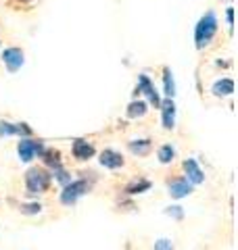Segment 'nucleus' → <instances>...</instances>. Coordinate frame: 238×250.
Segmentation results:
<instances>
[{
  "mask_svg": "<svg viewBox=\"0 0 238 250\" xmlns=\"http://www.w3.org/2000/svg\"><path fill=\"white\" fill-rule=\"evenodd\" d=\"M217 34V17L215 13L209 11L205 13L201 19H198L196 27H194V42H196V48H205L211 40L213 36Z\"/></svg>",
  "mask_w": 238,
  "mask_h": 250,
  "instance_id": "obj_1",
  "label": "nucleus"
},
{
  "mask_svg": "<svg viewBox=\"0 0 238 250\" xmlns=\"http://www.w3.org/2000/svg\"><path fill=\"white\" fill-rule=\"evenodd\" d=\"M50 184V173H46L44 169L40 167H31L25 173V190L29 196H38V194H44L48 190Z\"/></svg>",
  "mask_w": 238,
  "mask_h": 250,
  "instance_id": "obj_2",
  "label": "nucleus"
},
{
  "mask_svg": "<svg viewBox=\"0 0 238 250\" xmlns=\"http://www.w3.org/2000/svg\"><path fill=\"white\" fill-rule=\"evenodd\" d=\"M90 192V184L86 179H75V182H69L67 186H63L61 192V202L65 207H71L84 196V194Z\"/></svg>",
  "mask_w": 238,
  "mask_h": 250,
  "instance_id": "obj_3",
  "label": "nucleus"
},
{
  "mask_svg": "<svg viewBox=\"0 0 238 250\" xmlns=\"http://www.w3.org/2000/svg\"><path fill=\"white\" fill-rule=\"evenodd\" d=\"M44 144L40 140H31V138H23L21 142L17 144V154L21 163H31L38 154H42Z\"/></svg>",
  "mask_w": 238,
  "mask_h": 250,
  "instance_id": "obj_4",
  "label": "nucleus"
},
{
  "mask_svg": "<svg viewBox=\"0 0 238 250\" xmlns=\"http://www.w3.org/2000/svg\"><path fill=\"white\" fill-rule=\"evenodd\" d=\"M2 62L9 73H17L23 67V62H25V54H23L21 48H6L2 52Z\"/></svg>",
  "mask_w": 238,
  "mask_h": 250,
  "instance_id": "obj_5",
  "label": "nucleus"
},
{
  "mask_svg": "<svg viewBox=\"0 0 238 250\" xmlns=\"http://www.w3.org/2000/svg\"><path fill=\"white\" fill-rule=\"evenodd\" d=\"M136 92H142L148 98V103L155 104V106H159V103H161V98H159V92L155 90V85H153V82H150V77L146 73H140L138 75V88H136Z\"/></svg>",
  "mask_w": 238,
  "mask_h": 250,
  "instance_id": "obj_6",
  "label": "nucleus"
},
{
  "mask_svg": "<svg viewBox=\"0 0 238 250\" xmlns=\"http://www.w3.org/2000/svg\"><path fill=\"white\" fill-rule=\"evenodd\" d=\"M159 108H161L163 127L165 129H173L176 127V103H173V98L161 100V103H159Z\"/></svg>",
  "mask_w": 238,
  "mask_h": 250,
  "instance_id": "obj_7",
  "label": "nucleus"
},
{
  "mask_svg": "<svg viewBox=\"0 0 238 250\" xmlns=\"http://www.w3.org/2000/svg\"><path fill=\"white\" fill-rule=\"evenodd\" d=\"M2 136H31V127H27L25 123H0V138Z\"/></svg>",
  "mask_w": 238,
  "mask_h": 250,
  "instance_id": "obj_8",
  "label": "nucleus"
},
{
  "mask_svg": "<svg viewBox=\"0 0 238 250\" xmlns=\"http://www.w3.org/2000/svg\"><path fill=\"white\" fill-rule=\"evenodd\" d=\"M184 171H186V179L190 184H194V186H198V184H203L205 182V173H203V169L198 167V163L194 161V159H186L184 161Z\"/></svg>",
  "mask_w": 238,
  "mask_h": 250,
  "instance_id": "obj_9",
  "label": "nucleus"
},
{
  "mask_svg": "<svg viewBox=\"0 0 238 250\" xmlns=\"http://www.w3.org/2000/svg\"><path fill=\"white\" fill-rule=\"evenodd\" d=\"M190 192H192V184H190L186 177H178V179H173V182H169L171 198H184Z\"/></svg>",
  "mask_w": 238,
  "mask_h": 250,
  "instance_id": "obj_10",
  "label": "nucleus"
},
{
  "mask_svg": "<svg viewBox=\"0 0 238 250\" xmlns=\"http://www.w3.org/2000/svg\"><path fill=\"white\" fill-rule=\"evenodd\" d=\"M100 165L102 167H107V169H119V167H123V156L115 152V150H111V148H107V150H102L100 152Z\"/></svg>",
  "mask_w": 238,
  "mask_h": 250,
  "instance_id": "obj_11",
  "label": "nucleus"
},
{
  "mask_svg": "<svg viewBox=\"0 0 238 250\" xmlns=\"http://www.w3.org/2000/svg\"><path fill=\"white\" fill-rule=\"evenodd\" d=\"M71 150H73V156L77 161H90L94 156V152H96L94 150V146L90 142H86V140H75Z\"/></svg>",
  "mask_w": 238,
  "mask_h": 250,
  "instance_id": "obj_12",
  "label": "nucleus"
},
{
  "mask_svg": "<svg viewBox=\"0 0 238 250\" xmlns=\"http://www.w3.org/2000/svg\"><path fill=\"white\" fill-rule=\"evenodd\" d=\"M146 111H148V104L144 103V100H132V103L128 104L125 115H128V119H138V117H144Z\"/></svg>",
  "mask_w": 238,
  "mask_h": 250,
  "instance_id": "obj_13",
  "label": "nucleus"
},
{
  "mask_svg": "<svg viewBox=\"0 0 238 250\" xmlns=\"http://www.w3.org/2000/svg\"><path fill=\"white\" fill-rule=\"evenodd\" d=\"M211 92L215 94V96H230V94L234 92V82L230 80V77H224V80H217L213 83Z\"/></svg>",
  "mask_w": 238,
  "mask_h": 250,
  "instance_id": "obj_14",
  "label": "nucleus"
},
{
  "mask_svg": "<svg viewBox=\"0 0 238 250\" xmlns=\"http://www.w3.org/2000/svg\"><path fill=\"white\" fill-rule=\"evenodd\" d=\"M130 152L136 154V156H146L150 152V148H153V144H150V140H132V142L128 144Z\"/></svg>",
  "mask_w": 238,
  "mask_h": 250,
  "instance_id": "obj_15",
  "label": "nucleus"
},
{
  "mask_svg": "<svg viewBox=\"0 0 238 250\" xmlns=\"http://www.w3.org/2000/svg\"><path fill=\"white\" fill-rule=\"evenodd\" d=\"M163 92L167 98H173L176 96V82H173V75L167 67L163 69Z\"/></svg>",
  "mask_w": 238,
  "mask_h": 250,
  "instance_id": "obj_16",
  "label": "nucleus"
},
{
  "mask_svg": "<svg viewBox=\"0 0 238 250\" xmlns=\"http://www.w3.org/2000/svg\"><path fill=\"white\" fill-rule=\"evenodd\" d=\"M157 159H159V163H163V165H169V163L176 159V148H173L171 144L161 146L159 152H157Z\"/></svg>",
  "mask_w": 238,
  "mask_h": 250,
  "instance_id": "obj_17",
  "label": "nucleus"
},
{
  "mask_svg": "<svg viewBox=\"0 0 238 250\" xmlns=\"http://www.w3.org/2000/svg\"><path fill=\"white\" fill-rule=\"evenodd\" d=\"M150 184L148 179H136V182H132L128 188H125V194H142V192H146L150 190Z\"/></svg>",
  "mask_w": 238,
  "mask_h": 250,
  "instance_id": "obj_18",
  "label": "nucleus"
},
{
  "mask_svg": "<svg viewBox=\"0 0 238 250\" xmlns=\"http://www.w3.org/2000/svg\"><path fill=\"white\" fill-rule=\"evenodd\" d=\"M42 156H44V163H46V165H48V167H59L61 165V161H59V152L57 150H42Z\"/></svg>",
  "mask_w": 238,
  "mask_h": 250,
  "instance_id": "obj_19",
  "label": "nucleus"
},
{
  "mask_svg": "<svg viewBox=\"0 0 238 250\" xmlns=\"http://www.w3.org/2000/svg\"><path fill=\"white\" fill-rule=\"evenodd\" d=\"M50 177H54V179H57V182H59L61 186H67V184L71 182V175H69V173H67V171H65V169H63L61 165L52 169V175H50Z\"/></svg>",
  "mask_w": 238,
  "mask_h": 250,
  "instance_id": "obj_20",
  "label": "nucleus"
},
{
  "mask_svg": "<svg viewBox=\"0 0 238 250\" xmlns=\"http://www.w3.org/2000/svg\"><path fill=\"white\" fill-rule=\"evenodd\" d=\"M19 208L23 215H38L40 210H42V205H40V202H29V205H21Z\"/></svg>",
  "mask_w": 238,
  "mask_h": 250,
  "instance_id": "obj_21",
  "label": "nucleus"
},
{
  "mask_svg": "<svg viewBox=\"0 0 238 250\" xmlns=\"http://www.w3.org/2000/svg\"><path fill=\"white\" fill-rule=\"evenodd\" d=\"M155 250H173V242L167 238H159L155 242Z\"/></svg>",
  "mask_w": 238,
  "mask_h": 250,
  "instance_id": "obj_22",
  "label": "nucleus"
},
{
  "mask_svg": "<svg viewBox=\"0 0 238 250\" xmlns=\"http://www.w3.org/2000/svg\"><path fill=\"white\" fill-rule=\"evenodd\" d=\"M165 215H169V217H173V219H182V217H184V208H182V207H167V208H165Z\"/></svg>",
  "mask_w": 238,
  "mask_h": 250,
  "instance_id": "obj_23",
  "label": "nucleus"
},
{
  "mask_svg": "<svg viewBox=\"0 0 238 250\" xmlns=\"http://www.w3.org/2000/svg\"><path fill=\"white\" fill-rule=\"evenodd\" d=\"M226 19H228V25H232V23H234V9H232V6H228V11H226Z\"/></svg>",
  "mask_w": 238,
  "mask_h": 250,
  "instance_id": "obj_24",
  "label": "nucleus"
},
{
  "mask_svg": "<svg viewBox=\"0 0 238 250\" xmlns=\"http://www.w3.org/2000/svg\"><path fill=\"white\" fill-rule=\"evenodd\" d=\"M21 2H29V0H21Z\"/></svg>",
  "mask_w": 238,
  "mask_h": 250,
  "instance_id": "obj_25",
  "label": "nucleus"
}]
</instances>
